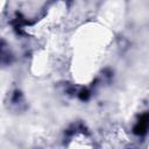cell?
I'll use <instances>...</instances> for the list:
<instances>
[{"instance_id": "1", "label": "cell", "mask_w": 149, "mask_h": 149, "mask_svg": "<svg viewBox=\"0 0 149 149\" xmlns=\"http://www.w3.org/2000/svg\"><path fill=\"white\" fill-rule=\"evenodd\" d=\"M148 128H149V114H144V115H142L140 118L137 125L134 128V132H135V134L142 135V134H144L147 132Z\"/></svg>"}, {"instance_id": "2", "label": "cell", "mask_w": 149, "mask_h": 149, "mask_svg": "<svg viewBox=\"0 0 149 149\" xmlns=\"http://www.w3.org/2000/svg\"><path fill=\"white\" fill-rule=\"evenodd\" d=\"M88 92L86 91V90H83L81 92H80V99H83V100H86L87 98H88Z\"/></svg>"}]
</instances>
